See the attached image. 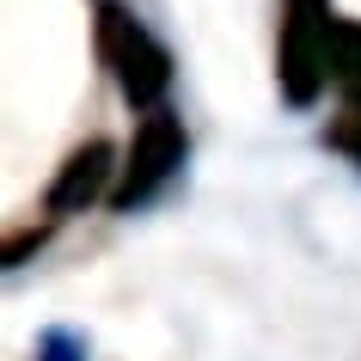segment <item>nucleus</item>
<instances>
[{
    "instance_id": "8",
    "label": "nucleus",
    "mask_w": 361,
    "mask_h": 361,
    "mask_svg": "<svg viewBox=\"0 0 361 361\" xmlns=\"http://www.w3.org/2000/svg\"><path fill=\"white\" fill-rule=\"evenodd\" d=\"M43 239H49V227H19L13 239H6V257H0V264H6V269H19L31 251H43Z\"/></svg>"
},
{
    "instance_id": "4",
    "label": "nucleus",
    "mask_w": 361,
    "mask_h": 361,
    "mask_svg": "<svg viewBox=\"0 0 361 361\" xmlns=\"http://www.w3.org/2000/svg\"><path fill=\"white\" fill-rule=\"evenodd\" d=\"M116 171H123V153H116L104 135H86V141H80V147L56 166L49 190H43V209H49V221H68V214H86L92 202H111Z\"/></svg>"
},
{
    "instance_id": "6",
    "label": "nucleus",
    "mask_w": 361,
    "mask_h": 361,
    "mask_svg": "<svg viewBox=\"0 0 361 361\" xmlns=\"http://www.w3.org/2000/svg\"><path fill=\"white\" fill-rule=\"evenodd\" d=\"M37 361H92V343L74 324H49V331H37Z\"/></svg>"
},
{
    "instance_id": "3",
    "label": "nucleus",
    "mask_w": 361,
    "mask_h": 361,
    "mask_svg": "<svg viewBox=\"0 0 361 361\" xmlns=\"http://www.w3.org/2000/svg\"><path fill=\"white\" fill-rule=\"evenodd\" d=\"M184 153H190V141H184V116L171 111V104L141 111L135 141L123 147V171H116L111 209L116 214H135V209H147V202H159V196L171 190V178L184 171Z\"/></svg>"
},
{
    "instance_id": "2",
    "label": "nucleus",
    "mask_w": 361,
    "mask_h": 361,
    "mask_svg": "<svg viewBox=\"0 0 361 361\" xmlns=\"http://www.w3.org/2000/svg\"><path fill=\"white\" fill-rule=\"evenodd\" d=\"M337 80V19L331 0H288L276 37V86L294 111H312Z\"/></svg>"
},
{
    "instance_id": "7",
    "label": "nucleus",
    "mask_w": 361,
    "mask_h": 361,
    "mask_svg": "<svg viewBox=\"0 0 361 361\" xmlns=\"http://www.w3.org/2000/svg\"><path fill=\"white\" fill-rule=\"evenodd\" d=\"M361 80V25H337V86Z\"/></svg>"
},
{
    "instance_id": "5",
    "label": "nucleus",
    "mask_w": 361,
    "mask_h": 361,
    "mask_svg": "<svg viewBox=\"0 0 361 361\" xmlns=\"http://www.w3.org/2000/svg\"><path fill=\"white\" fill-rule=\"evenodd\" d=\"M331 153H343L349 166H361V80H343V104L331 116V129H324Z\"/></svg>"
},
{
    "instance_id": "1",
    "label": "nucleus",
    "mask_w": 361,
    "mask_h": 361,
    "mask_svg": "<svg viewBox=\"0 0 361 361\" xmlns=\"http://www.w3.org/2000/svg\"><path fill=\"white\" fill-rule=\"evenodd\" d=\"M92 49H98V61L111 68V80H116V92H123L129 111H159V104H166L171 80H178V61H171V49L141 25L135 6L98 0L92 6Z\"/></svg>"
}]
</instances>
